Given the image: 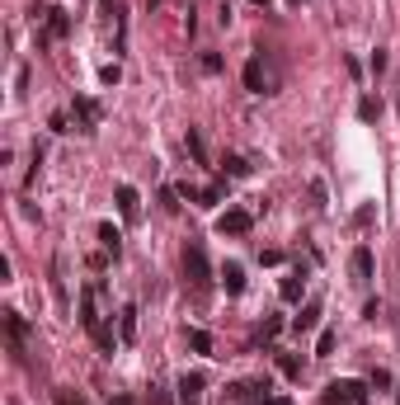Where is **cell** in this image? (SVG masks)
Returning <instances> with one entry per match:
<instances>
[{
	"instance_id": "cell-19",
	"label": "cell",
	"mask_w": 400,
	"mask_h": 405,
	"mask_svg": "<svg viewBox=\"0 0 400 405\" xmlns=\"http://www.w3.org/2000/svg\"><path fill=\"white\" fill-rule=\"evenodd\" d=\"M377 114H381V99L362 95V99H358V118H362V123H377Z\"/></svg>"
},
{
	"instance_id": "cell-1",
	"label": "cell",
	"mask_w": 400,
	"mask_h": 405,
	"mask_svg": "<svg viewBox=\"0 0 400 405\" xmlns=\"http://www.w3.org/2000/svg\"><path fill=\"white\" fill-rule=\"evenodd\" d=\"M95 292H99L95 283L80 292V326L90 330V339L99 344V353H104V358H113V353H118V339H113V330H109V326L99 321V311H95Z\"/></svg>"
},
{
	"instance_id": "cell-24",
	"label": "cell",
	"mask_w": 400,
	"mask_h": 405,
	"mask_svg": "<svg viewBox=\"0 0 400 405\" xmlns=\"http://www.w3.org/2000/svg\"><path fill=\"white\" fill-rule=\"evenodd\" d=\"M221 165H226V174H231V179H245V174H250V165H245L240 155H226Z\"/></svg>"
},
{
	"instance_id": "cell-6",
	"label": "cell",
	"mask_w": 400,
	"mask_h": 405,
	"mask_svg": "<svg viewBox=\"0 0 400 405\" xmlns=\"http://www.w3.org/2000/svg\"><path fill=\"white\" fill-rule=\"evenodd\" d=\"M71 33V15L61 10V5H52L47 10V24H42V33H38V47H47V43H61Z\"/></svg>"
},
{
	"instance_id": "cell-4",
	"label": "cell",
	"mask_w": 400,
	"mask_h": 405,
	"mask_svg": "<svg viewBox=\"0 0 400 405\" xmlns=\"http://www.w3.org/2000/svg\"><path fill=\"white\" fill-rule=\"evenodd\" d=\"M99 114H104V109H99L90 95H76V99H71V123H76L80 137H95V128H99Z\"/></svg>"
},
{
	"instance_id": "cell-10",
	"label": "cell",
	"mask_w": 400,
	"mask_h": 405,
	"mask_svg": "<svg viewBox=\"0 0 400 405\" xmlns=\"http://www.w3.org/2000/svg\"><path fill=\"white\" fill-rule=\"evenodd\" d=\"M202 386H207V377H202V372H184V377H179V401L184 405H198Z\"/></svg>"
},
{
	"instance_id": "cell-22",
	"label": "cell",
	"mask_w": 400,
	"mask_h": 405,
	"mask_svg": "<svg viewBox=\"0 0 400 405\" xmlns=\"http://www.w3.org/2000/svg\"><path fill=\"white\" fill-rule=\"evenodd\" d=\"M278 372L282 377H301V358L297 353H278Z\"/></svg>"
},
{
	"instance_id": "cell-29",
	"label": "cell",
	"mask_w": 400,
	"mask_h": 405,
	"mask_svg": "<svg viewBox=\"0 0 400 405\" xmlns=\"http://www.w3.org/2000/svg\"><path fill=\"white\" fill-rule=\"evenodd\" d=\"M264 405H292V401H287V396H269Z\"/></svg>"
},
{
	"instance_id": "cell-23",
	"label": "cell",
	"mask_w": 400,
	"mask_h": 405,
	"mask_svg": "<svg viewBox=\"0 0 400 405\" xmlns=\"http://www.w3.org/2000/svg\"><path fill=\"white\" fill-rule=\"evenodd\" d=\"M335 353V330H320V339H316V358H330Z\"/></svg>"
},
{
	"instance_id": "cell-20",
	"label": "cell",
	"mask_w": 400,
	"mask_h": 405,
	"mask_svg": "<svg viewBox=\"0 0 400 405\" xmlns=\"http://www.w3.org/2000/svg\"><path fill=\"white\" fill-rule=\"evenodd\" d=\"M52 401H57V405H90V401H85V391H71V386H57Z\"/></svg>"
},
{
	"instance_id": "cell-11",
	"label": "cell",
	"mask_w": 400,
	"mask_h": 405,
	"mask_svg": "<svg viewBox=\"0 0 400 405\" xmlns=\"http://www.w3.org/2000/svg\"><path fill=\"white\" fill-rule=\"evenodd\" d=\"M113 198H118L122 222H137V189H132V184H118V189H113Z\"/></svg>"
},
{
	"instance_id": "cell-32",
	"label": "cell",
	"mask_w": 400,
	"mask_h": 405,
	"mask_svg": "<svg viewBox=\"0 0 400 405\" xmlns=\"http://www.w3.org/2000/svg\"><path fill=\"white\" fill-rule=\"evenodd\" d=\"M287 5H301V0H287Z\"/></svg>"
},
{
	"instance_id": "cell-25",
	"label": "cell",
	"mask_w": 400,
	"mask_h": 405,
	"mask_svg": "<svg viewBox=\"0 0 400 405\" xmlns=\"http://www.w3.org/2000/svg\"><path fill=\"white\" fill-rule=\"evenodd\" d=\"M278 330H282V316H269V321H264V330H259V339H264V344H269V339H273Z\"/></svg>"
},
{
	"instance_id": "cell-18",
	"label": "cell",
	"mask_w": 400,
	"mask_h": 405,
	"mask_svg": "<svg viewBox=\"0 0 400 405\" xmlns=\"http://www.w3.org/2000/svg\"><path fill=\"white\" fill-rule=\"evenodd\" d=\"M184 146H189V155H193V160H198V165H207V146H202L198 128H189V137H184Z\"/></svg>"
},
{
	"instance_id": "cell-9",
	"label": "cell",
	"mask_w": 400,
	"mask_h": 405,
	"mask_svg": "<svg viewBox=\"0 0 400 405\" xmlns=\"http://www.w3.org/2000/svg\"><path fill=\"white\" fill-rule=\"evenodd\" d=\"M5 330H10V349L24 358V339H29V321H24L19 311H5Z\"/></svg>"
},
{
	"instance_id": "cell-8",
	"label": "cell",
	"mask_w": 400,
	"mask_h": 405,
	"mask_svg": "<svg viewBox=\"0 0 400 405\" xmlns=\"http://www.w3.org/2000/svg\"><path fill=\"white\" fill-rule=\"evenodd\" d=\"M231 401L236 405H264L269 401V386L264 382H236L231 386Z\"/></svg>"
},
{
	"instance_id": "cell-3",
	"label": "cell",
	"mask_w": 400,
	"mask_h": 405,
	"mask_svg": "<svg viewBox=\"0 0 400 405\" xmlns=\"http://www.w3.org/2000/svg\"><path fill=\"white\" fill-rule=\"evenodd\" d=\"M325 405H367V386L353 382V377H339V382L325 386Z\"/></svg>"
},
{
	"instance_id": "cell-12",
	"label": "cell",
	"mask_w": 400,
	"mask_h": 405,
	"mask_svg": "<svg viewBox=\"0 0 400 405\" xmlns=\"http://www.w3.org/2000/svg\"><path fill=\"white\" fill-rule=\"evenodd\" d=\"M320 326V302L316 297H311V302H306V307H301V316L297 321H292V330H297V335H311V330Z\"/></svg>"
},
{
	"instance_id": "cell-17",
	"label": "cell",
	"mask_w": 400,
	"mask_h": 405,
	"mask_svg": "<svg viewBox=\"0 0 400 405\" xmlns=\"http://www.w3.org/2000/svg\"><path fill=\"white\" fill-rule=\"evenodd\" d=\"M301 288H306V273H301V269H297V273H287V278H282V288H278V292H282V302H301Z\"/></svg>"
},
{
	"instance_id": "cell-7",
	"label": "cell",
	"mask_w": 400,
	"mask_h": 405,
	"mask_svg": "<svg viewBox=\"0 0 400 405\" xmlns=\"http://www.w3.org/2000/svg\"><path fill=\"white\" fill-rule=\"evenodd\" d=\"M255 227V213H245V208H226L217 217V236H250Z\"/></svg>"
},
{
	"instance_id": "cell-21",
	"label": "cell",
	"mask_w": 400,
	"mask_h": 405,
	"mask_svg": "<svg viewBox=\"0 0 400 405\" xmlns=\"http://www.w3.org/2000/svg\"><path fill=\"white\" fill-rule=\"evenodd\" d=\"M189 349L193 353H212V335L207 330H189Z\"/></svg>"
},
{
	"instance_id": "cell-5",
	"label": "cell",
	"mask_w": 400,
	"mask_h": 405,
	"mask_svg": "<svg viewBox=\"0 0 400 405\" xmlns=\"http://www.w3.org/2000/svg\"><path fill=\"white\" fill-rule=\"evenodd\" d=\"M245 90H250V95H273V90H278V80H273V71L264 66L259 52L245 61Z\"/></svg>"
},
{
	"instance_id": "cell-31",
	"label": "cell",
	"mask_w": 400,
	"mask_h": 405,
	"mask_svg": "<svg viewBox=\"0 0 400 405\" xmlns=\"http://www.w3.org/2000/svg\"><path fill=\"white\" fill-rule=\"evenodd\" d=\"M104 10H113V0H104Z\"/></svg>"
},
{
	"instance_id": "cell-15",
	"label": "cell",
	"mask_w": 400,
	"mask_h": 405,
	"mask_svg": "<svg viewBox=\"0 0 400 405\" xmlns=\"http://www.w3.org/2000/svg\"><path fill=\"white\" fill-rule=\"evenodd\" d=\"M118 339H122V344L137 339V307H122L118 311Z\"/></svg>"
},
{
	"instance_id": "cell-28",
	"label": "cell",
	"mask_w": 400,
	"mask_h": 405,
	"mask_svg": "<svg viewBox=\"0 0 400 405\" xmlns=\"http://www.w3.org/2000/svg\"><path fill=\"white\" fill-rule=\"evenodd\" d=\"M47 128H52V132H71V114H52V118H47Z\"/></svg>"
},
{
	"instance_id": "cell-14",
	"label": "cell",
	"mask_w": 400,
	"mask_h": 405,
	"mask_svg": "<svg viewBox=\"0 0 400 405\" xmlns=\"http://www.w3.org/2000/svg\"><path fill=\"white\" fill-rule=\"evenodd\" d=\"M99 245H104L109 254H113V259L122 254V231L113 227V222H99Z\"/></svg>"
},
{
	"instance_id": "cell-30",
	"label": "cell",
	"mask_w": 400,
	"mask_h": 405,
	"mask_svg": "<svg viewBox=\"0 0 400 405\" xmlns=\"http://www.w3.org/2000/svg\"><path fill=\"white\" fill-rule=\"evenodd\" d=\"M245 5H269V0H245Z\"/></svg>"
},
{
	"instance_id": "cell-13",
	"label": "cell",
	"mask_w": 400,
	"mask_h": 405,
	"mask_svg": "<svg viewBox=\"0 0 400 405\" xmlns=\"http://www.w3.org/2000/svg\"><path fill=\"white\" fill-rule=\"evenodd\" d=\"M349 264H353V278H358V283H372V250H367V245H358Z\"/></svg>"
},
{
	"instance_id": "cell-27",
	"label": "cell",
	"mask_w": 400,
	"mask_h": 405,
	"mask_svg": "<svg viewBox=\"0 0 400 405\" xmlns=\"http://www.w3.org/2000/svg\"><path fill=\"white\" fill-rule=\"evenodd\" d=\"M99 80H104V85H118V80H122V66H118V61H109V66L99 71Z\"/></svg>"
},
{
	"instance_id": "cell-2",
	"label": "cell",
	"mask_w": 400,
	"mask_h": 405,
	"mask_svg": "<svg viewBox=\"0 0 400 405\" xmlns=\"http://www.w3.org/2000/svg\"><path fill=\"white\" fill-rule=\"evenodd\" d=\"M184 278H189L193 288H212V264H207V250H202L198 240L184 245Z\"/></svg>"
},
{
	"instance_id": "cell-26",
	"label": "cell",
	"mask_w": 400,
	"mask_h": 405,
	"mask_svg": "<svg viewBox=\"0 0 400 405\" xmlns=\"http://www.w3.org/2000/svg\"><path fill=\"white\" fill-rule=\"evenodd\" d=\"M198 66L207 71V76H217V71H221V57H217V52H202V57H198Z\"/></svg>"
},
{
	"instance_id": "cell-16",
	"label": "cell",
	"mask_w": 400,
	"mask_h": 405,
	"mask_svg": "<svg viewBox=\"0 0 400 405\" xmlns=\"http://www.w3.org/2000/svg\"><path fill=\"white\" fill-rule=\"evenodd\" d=\"M221 283H226V292H231V297H240V292H245V269H240L236 259L221 269Z\"/></svg>"
}]
</instances>
